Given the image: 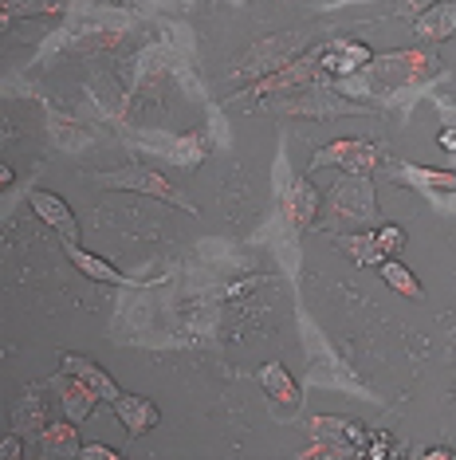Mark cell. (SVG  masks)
I'll return each mask as SVG.
<instances>
[{"label":"cell","mask_w":456,"mask_h":460,"mask_svg":"<svg viewBox=\"0 0 456 460\" xmlns=\"http://www.w3.org/2000/svg\"><path fill=\"white\" fill-rule=\"evenodd\" d=\"M51 385L59 390V405H64V413H67L75 425L87 421V417L95 413V405L102 402V397L91 390L87 382L75 378V374H67V370H64V374H56V378H51Z\"/></svg>","instance_id":"11"},{"label":"cell","mask_w":456,"mask_h":460,"mask_svg":"<svg viewBox=\"0 0 456 460\" xmlns=\"http://www.w3.org/2000/svg\"><path fill=\"white\" fill-rule=\"evenodd\" d=\"M20 441H24L20 433H8L4 441H0V460H16V456H24V448H20Z\"/></svg>","instance_id":"26"},{"label":"cell","mask_w":456,"mask_h":460,"mask_svg":"<svg viewBox=\"0 0 456 460\" xmlns=\"http://www.w3.org/2000/svg\"><path fill=\"white\" fill-rule=\"evenodd\" d=\"M59 8H64L59 0H4L0 20H4V24H13L16 16H56Z\"/></svg>","instance_id":"22"},{"label":"cell","mask_w":456,"mask_h":460,"mask_svg":"<svg viewBox=\"0 0 456 460\" xmlns=\"http://www.w3.org/2000/svg\"><path fill=\"white\" fill-rule=\"evenodd\" d=\"M362 75L374 79L381 91H393V87H421V83L444 75V67L429 51H390V56H374V64L362 67Z\"/></svg>","instance_id":"1"},{"label":"cell","mask_w":456,"mask_h":460,"mask_svg":"<svg viewBox=\"0 0 456 460\" xmlns=\"http://www.w3.org/2000/svg\"><path fill=\"white\" fill-rule=\"evenodd\" d=\"M95 181L102 185V190H130V193H150V197H158V201L165 205H178L185 208L189 217H197V205L185 197L173 181H165L162 173H153V170H142V165H122V170H107V173H99Z\"/></svg>","instance_id":"4"},{"label":"cell","mask_w":456,"mask_h":460,"mask_svg":"<svg viewBox=\"0 0 456 460\" xmlns=\"http://www.w3.org/2000/svg\"><path fill=\"white\" fill-rule=\"evenodd\" d=\"M390 177L398 185H409V190H425V193H456V173L452 170H429V165H413V162H401V165H390Z\"/></svg>","instance_id":"15"},{"label":"cell","mask_w":456,"mask_h":460,"mask_svg":"<svg viewBox=\"0 0 456 460\" xmlns=\"http://www.w3.org/2000/svg\"><path fill=\"white\" fill-rule=\"evenodd\" d=\"M59 366H64L67 374H75V378H83L91 385V390H95L102 402H114V397H118L122 390L118 385L110 382V374L102 370V366L95 362V358H87V354H64V358H59Z\"/></svg>","instance_id":"17"},{"label":"cell","mask_w":456,"mask_h":460,"mask_svg":"<svg viewBox=\"0 0 456 460\" xmlns=\"http://www.w3.org/2000/svg\"><path fill=\"white\" fill-rule=\"evenodd\" d=\"M110 410L114 417H118L122 425H127V433L130 437H146L153 425L162 421V410L150 402V397H138V394H118L110 402Z\"/></svg>","instance_id":"13"},{"label":"cell","mask_w":456,"mask_h":460,"mask_svg":"<svg viewBox=\"0 0 456 460\" xmlns=\"http://www.w3.org/2000/svg\"><path fill=\"white\" fill-rule=\"evenodd\" d=\"M429 4H437V0H401V13H406V16H417V13H425Z\"/></svg>","instance_id":"29"},{"label":"cell","mask_w":456,"mask_h":460,"mask_svg":"<svg viewBox=\"0 0 456 460\" xmlns=\"http://www.w3.org/2000/svg\"><path fill=\"white\" fill-rule=\"evenodd\" d=\"M335 248L342 256H350L358 268H378L386 252L378 244V233H335Z\"/></svg>","instance_id":"19"},{"label":"cell","mask_w":456,"mask_h":460,"mask_svg":"<svg viewBox=\"0 0 456 460\" xmlns=\"http://www.w3.org/2000/svg\"><path fill=\"white\" fill-rule=\"evenodd\" d=\"M13 165H0V185H4V190H8V185H13Z\"/></svg>","instance_id":"31"},{"label":"cell","mask_w":456,"mask_h":460,"mask_svg":"<svg viewBox=\"0 0 456 460\" xmlns=\"http://www.w3.org/2000/svg\"><path fill=\"white\" fill-rule=\"evenodd\" d=\"M303 460H350V456H362L355 445H338V441H315L311 437V445L299 453Z\"/></svg>","instance_id":"23"},{"label":"cell","mask_w":456,"mask_h":460,"mask_svg":"<svg viewBox=\"0 0 456 460\" xmlns=\"http://www.w3.org/2000/svg\"><path fill=\"white\" fill-rule=\"evenodd\" d=\"M437 142H441V150H444V154H456V127H444Z\"/></svg>","instance_id":"30"},{"label":"cell","mask_w":456,"mask_h":460,"mask_svg":"<svg viewBox=\"0 0 456 460\" xmlns=\"http://www.w3.org/2000/svg\"><path fill=\"white\" fill-rule=\"evenodd\" d=\"M315 83H327V79H323V67H319V51H311L307 59H292L287 67L264 75L252 91H248V95L264 99V95H279V91H311Z\"/></svg>","instance_id":"7"},{"label":"cell","mask_w":456,"mask_h":460,"mask_svg":"<svg viewBox=\"0 0 456 460\" xmlns=\"http://www.w3.org/2000/svg\"><path fill=\"white\" fill-rule=\"evenodd\" d=\"M327 165H338V170H346V173L374 177L381 165H386V150L370 138H335L311 158V173L327 170Z\"/></svg>","instance_id":"2"},{"label":"cell","mask_w":456,"mask_h":460,"mask_svg":"<svg viewBox=\"0 0 456 460\" xmlns=\"http://www.w3.org/2000/svg\"><path fill=\"white\" fill-rule=\"evenodd\" d=\"M28 205H32V213L59 240H64V244H79V221H75V213H71V205L64 201V197L44 193V190H32V193H28Z\"/></svg>","instance_id":"9"},{"label":"cell","mask_w":456,"mask_h":460,"mask_svg":"<svg viewBox=\"0 0 456 460\" xmlns=\"http://www.w3.org/2000/svg\"><path fill=\"white\" fill-rule=\"evenodd\" d=\"M323 213L330 221L342 225H370L378 213V197H374V177L350 173L346 181H338L335 190L327 193V208Z\"/></svg>","instance_id":"3"},{"label":"cell","mask_w":456,"mask_h":460,"mask_svg":"<svg viewBox=\"0 0 456 460\" xmlns=\"http://www.w3.org/2000/svg\"><path fill=\"white\" fill-rule=\"evenodd\" d=\"M366 456H370V460H386V456H390L386 433H378V441H374V445H366Z\"/></svg>","instance_id":"27"},{"label":"cell","mask_w":456,"mask_h":460,"mask_svg":"<svg viewBox=\"0 0 456 460\" xmlns=\"http://www.w3.org/2000/svg\"><path fill=\"white\" fill-rule=\"evenodd\" d=\"M114 4H127V0H114Z\"/></svg>","instance_id":"32"},{"label":"cell","mask_w":456,"mask_h":460,"mask_svg":"<svg viewBox=\"0 0 456 460\" xmlns=\"http://www.w3.org/2000/svg\"><path fill=\"white\" fill-rule=\"evenodd\" d=\"M421 456L425 460H452L456 453H452L449 445H429V448H421Z\"/></svg>","instance_id":"28"},{"label":"cell","mask_w":456,"mask_h":460,"mask_svg":"<svg viewBox=\"0 0 456 460\" xmlns=\"http://www.w3.org/2000/svg\"><path fill=\"white\" fill-rule=\"evenodd\" d=\"M48 425V402L39 397V385H28L24 394H20V402L13 405V421H8V433H20L28 441V437H39Z\"/></svg>","instance_id":"14"},{"label":"cell","mask_w":456,"mask_h":460,"mask_svg":"<svg viewBox=\"0 0 456 460\" xmlns=\"http://www.w3.org/2000/svg\"><path fill=\"white\" fill-rule=\"evenodd\" d=\"M413 36L425 44H444L456 36V0H437L425 13L413 16Z\"/></svg>","instance_id":"12"},{"label":"cell","mask_w":456,"mask_h":460,"mask_svg":"<svg viewBox=\"0 0 456 460\" xmlns=\"http://www.w3.org/2000/svg\"><path fill=\"white\" fill-rule=\"evenodd\" d=\"M256 382H260V390L272 397V402L287 405V410L299 405V382L292 378V370H287L284 362H264L260 370H256Z\"/></svg>","instance_id":"16"},{"label":"cell","mask_w":456,"mask_h":460,"mask_svg":"<svg viewBox=\"0 0 456 460\" xmlns=\"http://www.w3.org/2000/svg\"><path fill=\"white\" fill-rule=\"evenodd\" d=\"M39 445V456H79V433H75V421H48L44 433L36 437Z\"/></svg>","instance_id":"20"},{"label":"cell","mask_w":456,"mask_h":460,"mask_svg":"<svg viewBox=\"0 0 456 460\" xmlns=\"http://www.w3.org/2000/svg\"><path fill=\"white\" fill-rule=\"evenodd\" d=\"M79 460H118V448H110V445H83Z\"/></svg>","instance_id":"25"},{"label":"cell","mask_w":456,"mask_h":460,"mask_svg":"<svg viewBox=\"0 0 456 460\" xmlns=\"http://www.w3.org/2000/svg\"><path fill=\"white\" fill-rule=\"evenodd\" d=\"M307 437H315V441H338V445H355L362 456H366V425L355 421V417H307Z\"/></svg>","instance_id":"10"},{"label":"cell","mask_w":456,"mask_h":460,"mask_svg":"<svg viewBox=\"0 0 456 460\" xmlns=\"http://www.w3.org/2000/svg\"><path fill=\"white\" fill-rule=\"evenodd\" d=\"M303 51H307V36H303V32H279V36L256 40V44L248 48L244 64L236 67V75H244V79H264V75H272V71L287 67L292 59H299Z\"/></svg>","instance_id":"5"},{"label":"cell","mask_w":456,"mask_h":460,"mask_svg":"<svg viewBox=\"0 0 456 460\" xmlns=\"http://www.w3.org/2000/svg\"><path fill=\"white\" fill-rule=\"evenodd\" d=\"M370 64H374V51H370V44H362V40L342 36V40H330L327 48H319V67H323V75L350 79Z\"/></svg>","instance_id":"8"},{"label":"cell","mask_w":456,"mask_h":460,"mask_svg":"<svg viewBox=\"0 0 456 460\" xmlns=\"http://www.w3.org/2000/svg\"><path fill=\"white\" fill-rule=\"evenodd\" d=\"M67 248V260L75 264L83 276L87 279H99V284H122V288H142V279H130V276H122L114 264H107L102 256H95V252H83L79 244H64Z\"/></svg>","instance_id":"18"},{"label":"cell","mask_w":456,"mask_h":460,"mask_svg":"<svg viewBox=\"0 0 456 460\" xmlns=\"http://www.w3.org/2000/svg\"><path fill=\"white\" fill-rule=\"evenodd\" d=\"M378 276H381V284H386L390 291H398L401 299H425V288H421V279L413 276V271L401 264L398 256H386L378 264Z\"/></svg>","instance_id":"21"},{"label":"cell","mask_w":456,"mask_h":460,"mask_svg":"<svg viewBox=\"0 0 456 460\" xmlns=\"http://www.w3.org/2000/svg\"><path fill=\"white\" fill-rule=\"evenodd\" d=\"M276 197H279V213H284V221L292 233H307V228L319 221V213H323V193H319L307 177L279 181Z\"/></svg>","instance_id":"6"},{"label":"cell","mask_w":456,"mask_h":460,"mask_svg":"<svg viewBox=\"0 0 456 460\" xmlns=\"http://www.w3.org/2000/svg\"><path fill=\"white\" fill-rule=\"evenodd\" d=\"M374 233H378V244H381L386 256H401V248H406V240H409L401 225H378Z\"/></svg>","instance_id":"24"}]
</instances>
